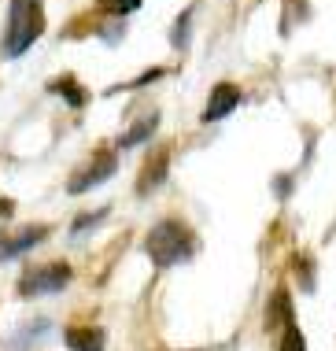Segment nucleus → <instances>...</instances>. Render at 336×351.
Returning a JSON list of instances; mask_svg holds the SVG:
<instances>
[{"label":"nucleus","instance_id":"1a4fd4ad","mask_svg":"<svg viewBox=\"0 0 336 351\" xmlns=\"http://www.w3.org/2000/svg\"><path fill=\"white\" fill-rule=\"evenodd\" d=\"M156 130H159V111H148V115L137 119V122H133V126L126 130V134L119 137V145H122V148H137L141 141H148L152 134H156Z\"/></svg>","mask_w":336,"mask_h":351},{"label":"nucleus","instance_id":"7ed1b4c3","mask_svg":"<svg viewBox=\"0 0 336 351\" xmlns=\"http://www.w3.org/2000/svg\"><path fill=\"white\" fill-rule=\"evenodd\" d=\"M74 270L67 263H45V267H30L19 278V296H52L71 285Z\"/></svg>","mask_w":336,"mask_h":351},{"label":"nucleus","instance_id":"f03ea898","mask_svg":"<svg viewBox=\"0 0 336 351\" xmlns=\"http://www.w3.org/2000/svg\"><path fill=\"white\" fill-rule=\"evenodd\" d=\"M45 34V0H12L8 8V30H4V56H23L37 37Z\"/></svg>","mask_w":336,"mask_h":351},{"label":"nucleus","instance_id":"39448f33","mask_svg":"<svg viewBox=\"0 0 336 351\" xmlns=\"http://www.w3.org/2000/svg\"><path fill=\"white\" fill-rule=\"evenodd\" d=\"M45 237H48V226H26V230H19V233L0 230V263L15 259V255H26L30 248H37Z\"/></svg>","mask_w":336,"mask_h":351},{"label":"nucleus","instance_id":"20e7f679","mask_svg":"<svg viewBox=\"0 0 336 351\" xmlns=\"http://www.w3.org/2000/svg\"><path fill=\"white\" fill-rule=\"evenodd\" d=\"M115 167H119V156H115V148H96L93 156H89V163L71 174V182H67V193H71V196H82V193H89V189L104 185V182H108V178L115 174Z\"/></svg>","mask_w":336,"mask_h":351},{"label":"nucleus","instance_id":"423d86ee","mask_svg":"<svg viewBox=\"0 0 336 351\" xmlns=\"http://www.w3.org/2000/svg\"><path fill=\"white\" fill-rule=\"evenodd\" d=\"M167 174H170V148H156L148 159H144V170H141V178H137V193H156V189L167 182Z\"/></svg>","mask_w":336,"mask_h":351},{"label":"nucleus","instance_id":"f8f14e48","mask_svg":"<svg viewBox=\"0 0 336 351\" xmlns=\"http://www.w3.org/2000/svg\"><path fill=\"white\" fill-rule=\"evenodd\" d=\"M96 8L108 15H133L141 8V0H96Z\"/></svg>","mask_w":336,"mask_h":351},{"label":"nucleus","instance_id":"0eeeda50","mask_svg":"<svg viewBox=\"0 0 336 351\" xmlns=\"http://www.w3.org/2000/svg\"><path fill=\"white\" fill-rule=\"evenodd\" d=\"M240 104V89L233 82H218L215 89H211V97H207V108H204V122H218V119H226L229 111H233Z\"/></svg>","mask_w":336,"mask_h":351},{"label":"nucleus","instance_id":"9b49d317","mask_svg":"<svg viewBox=\"0 0 336 351\" xmlns=\"http://www.w3.org/2000/svg\"><path fill=\"white\" fill-rule=\"evenodd\" d=\"M192 15H196V4H189L185 12L178 15L174 30H170V41H174V49H178V52H185V49H189V37H192Z\"/></svg>","mask_w":336,"mask_h":351},{"label":"nucleus","instance_id":"9d476101","mask_svg":"<svg viewBox=\"0 0 336 351\" xmlns=\"http://www.w3.org/2000/svg\"><path fill=\"white\" fill-rule=\"evenodd\" d=\"M48 89H52V93H60V97H63L67 104H71V108H85V100H89V93H85L82 85L71 78V74H63V78H56L52 85H48Z\"/></svg>","mask_w":336,"mask_h":351},{"label":"nucleus","instance_id":"4468645a","mask_svg":"<svg viewBox=\"0 0 336 351\" xmlns=\"http://www.w3.org/2000/svg\"><path fill=\"white\" fill-rule=\"evenodd\" d=\"M163 67H152L148 74H141V78H133V82H126V85H115V89H137V85H148V82H156V78H163ZM115 89H108V93H115Z\"/></svg>","mask_w":336,"mask_h":351},{"label":"nucleus","instance_id":"2eb2a0df","mask_svg":"<svg viewBox=\"0 0 336 351\" xmlns=\"http://www.w3.org/2000/svg\"><path fill=\"white\" fill-rule=\"evenodd\" d=\"M104 218H108V211H93V215H82L78 222H74V237L89 233V226H96V222H104Z\"/></svg>","mask_w":336,"mask_h":351},{"label":"nucleus","instance_id":"ddd939ff","mask_svg":"<svg viewBox=\"0 0 336 351\" xmlns=\"http://www.w3.org/2000/svg\"><path fill=\"white\" fill-rule=\"evenodd\" d=\"M281 351H307V340L300 333V326H285V333H281Z\"/></svg>","mask_w":336,"mask_h":351},{"label":"nucleus","instance_id":"f257e3e1","mask_svg":"<svg viewBox=\"0 0 336 351\" xmlns=\"http://www.w3.org/2000/svg\"><path fill=\"white\" fill-rule=\"evenodd\" d=\"M144 255H148L159 270L178 267V263H189L192 255H196V237H192V230L181 218H163V222H156L148 230V237H144Z\"/></svg>","mask_w":336,"mask_h":351},{"label":"nucleus","instance_id":"6e6552de","mask_svg":"<svg viewBox=\"0 0 336 351\" xmlns=\"http://www.w3.org/2000/svg\"><path fill=\"white\" fill-rule=\"evenodd\" d=\"M63 344L71 348V351H104L108 337H104L100 326H71L63 333Z\"/></svg>","mask_w":336,"mask_h":351}]
</instances>
